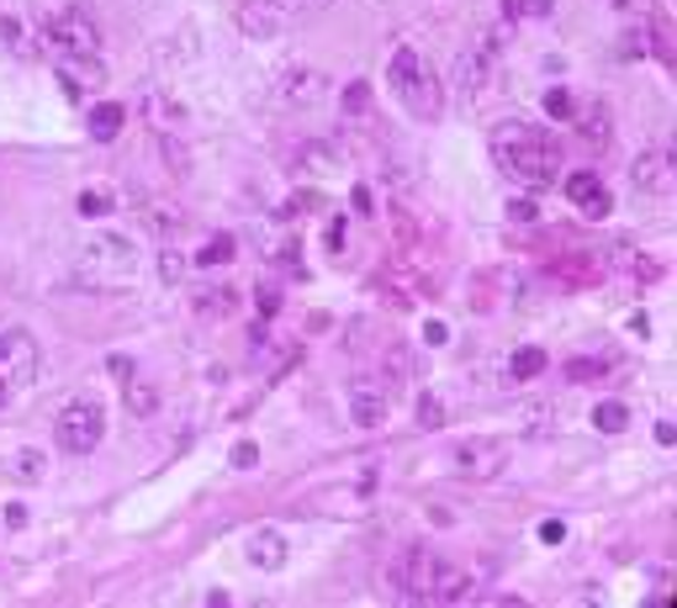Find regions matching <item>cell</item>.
<instances>
[{
  "instance_id": "4316f807",
  "label": "cell",
  "mask_w": 677,
  "mask_h": 608,
  "mask_svg": "<svg viewBox=\"0 0 677 608\" xmlns=\"http://www.w3.org/2000/svg\"><path fill=\"white\" fill-rule=\"evenodd\" d=\"M159 148H165L169 170H175V175H191V148H186V144H175L169 133H159Z\"/></svg>"
},
{
  "instance_id": "ee69618b",
  "label": "cell",
  "mask_w": 677,
  "mask_h": 608,
  "mask_svg": "<svg viewBox=\"0 0 677 608\" xmlns=\"http://www.w3.org/2000/svg\"><path fill=\"white\" fill-rule=\"evenodd\" d=\"M11 397H17V391H11V387H6V381H0V413L11 408Z\"/></svg>"
},
{
  "instance_id": "ab89813d",
  "label": "cell",
  "mask_w": 677,
  "mask_h": 608,
  "mask_svg": "<svg viewBox=\"0 0 677 608\" xmlns=\"http://www.w3.org/2000/svg\"><path fill=\"white\" fill-rule=\"evenodd\" d=\"M424 339H429V344H445V339H450V328H445V323H429V328H424Z\"/></svg>"
},
{
  "instance_id": "5bb4252c",
  "label": "cell",
  "mask_w": 677,
  "mask_h": 608,
  "mask_svg": "<svg viewBox=\"0 0 677 608\" xmlns=\"http://www.w3.org/2000/svg\"><path fill=\"white\" fill-rule=\"evenodd\" d=\"M566 196H572V207H582L587 218H608V207H614V196H608V186H604V180H598L593 170L566 175Z\"/></svg>"
},
{
  "instance_id": "4dcf8cb0",
  "label": "cell",
  "mask_w": 677,
  "mask_h": 608,
  "mask_svg": "<svg viewBox=\"0 0 677 608\" xmlns=\"http://www.w3.org/2000/svg\"><path fill=\"white\" fill-rule=\"evenodd\" d=\"M159 275H165L169 286H175V281L186 275V254H175V249H165V254H159Z\"/></svg>"
},
{
  "instance_id": "ba28073f",
  "label": "cell",
  "mask_w": 677,
  "mask_h": 608,
  "mask_svg": "<svg viewBox=\"0 0 677 608\" xmlns=\"http://www.w3.org/2000/svg\"><path fill=\"white\" fill-rule=\"evenodd\" d=\"M387 408H392V391L387 387H371V381H350L344 391V418L355 423V429H382L387 423Z\"/></svg>"
},
{
  "instance_id": "7bdbcfd3",
  "label": "cell",
  "mask_w": 677,
  "mask_h": 608,
  "mask_svg": "<svg viewBox=\"0 0 677 608\" xmlns=\"http://www.w3.org/2000/svg\"><path fill=\"white\" fill-rule=\"evenodd\" d=\"M604 6H614V11H640V0H604Z\"/></svg>"
},
{
  "instance_id": "8fae6325",
  "label": "cell",
  "mask_w": 677,
  "mask_h": 608,
  "mask_svg": "<svg viewBox=\"0 0 677 608\" xmlns=\"http://www.w3.org/2000/svg\"><path fill=\"white\" fill-rule=\"evenodd\" d=\"M59 80H64V91L74 101H85V96H96V91H106V64H101V53L59 59Z\"/></svg>"
},
{
  "instance_id": "cb8c5ba5",
  "label": "cell",
  "mask_w": 677,
  "mask_h": 608,
  "mask_svg": "<svg viewBox=\"0 0 677 608\" xmlns=\"http://www.w3.org/2000/svg\"><path fill=\"white\" fill-rule=\"evenodd\" d=\"M418 70H424L418 49H408V43H403V49L392 53V64H387V85H392V91H403V85H408V80H413Z\"/></svg>"
},
{
  "instance_id": "9a60e30c",
  "label": "cell",
  "mask_w": 677,
  "mask_h": 608,
  "mask_svg": "<svg viewBox=\"0 0 677 608\" xmlns=\"http://www.w3.org/2000/svg\"><path fill=\"white\" fill-rule=\"evenodd\" d=\"M138 112H144V122L154 133H175V127H180V101L169 96V91H159V85H144V91H138Z\"/></svg>"
},
{
  "instance_id": "74e56055",
  "label": "cell",
  "mask_w": 677,
  "mask_h": 608,
  "mask_svg": "<svg viewBox=\"0 0 677 608\" xmlns=\"http://www.w3.org/2000/svg\"><path fill=\"white\" fill-rule=\"evenodd\" d=\"M0 38H6L11 49H22V22H17V17H6V22H0Z\"/></svg>"
},
{
  "instance_id": "2e32d148",
  "label": "cell",
  "mask_w": 677,
  "mask_h": 608,
  "mask_svg": "<svg viewBox=\"0 0 677 608\" xmlns=\"http://www.w3.org/2000/svg\"><path fill=\"white\" fill-rule=\"evenodd\" d=\"M291 560V545L281 530H254L249 535V566H260V572H281Z\"/></svg>"
},
{
  "instance_id": "5b68a950",
  "label": "cell",
  "mask_w": 677,
  "mask_h": 608,
  "mask_svg": "<svg viewBox=\"0 0 677 608\" xmlns=\"http://www.w3.org/2000/svg\"><path fill=\"white\" fill-rule=\"evenodd\" d=\"M53 439L64 455H91L101 439H106V413L96 402H70L64 413L53 418Z\"/></svg>"
},
{
  "instance_id": "8d00e7d4",
  "label": "cell",
  "mask_w": 677,
  "mask_h": 608,
  "mask_svg": "<svg viewBox=\"0 0 677 608\" xmlns=\"http://www.w3.org/2000/svg\"><path fill=\"white\" fill-rule=\"evenodd\" d=\"M508 218H519V222H534V201H530V196H519V201H508Z\"/></svg>"
},
{
  "instance_id": "7402d4cb",
  "label": "cell",
  "mask_w": 677,
  "mask_h": 608,
  "mask_svg": "<svg viewBox=\"0 0 677 608\" xmlns=\"http://www.w3.org/2000/svg\"><path fill=\"white\" fill-rule=\"evenodd\" d=\"M74 212H80V218H112V212H117V191H112V186H85L80 201H74Z\"/></svg>"
},
{
  "instance_id": "ac0fdd59",
  "label": "cell",
  "mask_w": 677,
  "mask_h": 608,
  "mask_svg": "<svg viewBox=\"0 0 677 608\" xmlns=\"http://www.w3.org/2000/svg\"><path fill=\"white\" fill-rule=\"evenodd\" d=\"M513 429H519V439H551L556 434V408L551 402H524L513 413Z\"/></svg>"
},
{
  "instance_id": "9c48e42d",
  "label": "cell",
  "mask_w": 677,
  "mask_h": 608,
  "mask_svg": "<svg viewBox=\"0 0 677 608\" xmlns=\"http://www.w3.org/2000/svg\"><path fill=\"white\" fill-rule=\"evenodd\" d=\"M503 444L498 439H460L456 444V471L460 476H471V482H492V476H503Z\"/></svg>"
},
{
  "instance_id": "f35d334b",
  "label": "cell",
  "mask_w": 677,
  "mask_h": 608,
  "mask_svg": "<svg viewBox=\"0 0 677 608\" xmlns=\"http://www.w3.org/2000/svg\"><path fill=\"white\" fill-rule=\"evenodd\" d=\"M291 17H302V11H323V6H334V0H281Z\"/></svg>"
},
{
  "instance_id": "7c38bea8",
  "label": "cell",
  "mask_w": 677,
  "mask_h": 608,
  "mask_svg": "<svg viewBox=\"0 0 677 608\" xmlns=\"http://www.w3.org/2000/svg\"><path fill=\"white\" fill-rule=\"evenodd\" d=\"M397 101H403L418 122H435L439 112H445V91H439V80H435V70H429V64H424V70H418L408 85L397 91Z\"/></svg>"
},
{
  "instance_id": "b9f144b4",
  "label": "cell",
  "mask_w": 677,
  "mask_h": 608,
  "mask_svg": "<svg viewBox=\"0 0 677 608\" xmlns=\"http://www.w3.org/2000/svg\"><path fill=\"white\" fill-rule=\"evenodd\" d=\"M6 524H11V530H22V524H27V509H17V503H11V509H6Z\"/></svg>"
},
{
  "instance_id": "ffe728a7",
  "label": "cell",
  "mask_w": 677,
  "mask_h": 608,
  "mask_svg": "<svg viewBox=\"0 0 677 608\" xmlns=\"http://www.w3.org/2000/svg\"><path fill=\"white\" fill-rule=\"evenodd\" d=\"M122 122H127V106H117V101H101V106H91L85 127H91V138H96V144H112V138L122 133Z\"/></svg>"
},
{
  "instance_id": "836d02e7",
  "label": "cell",
  "mask_w": 677,
  "mask_h": 608,
  "mask_svg": "<svg viewBox=\"0 0 677 608\" xmlns=\"http://www.w3.org/2000/svg\"><path fill=\"white\" fill-rule=\"evenodd\" d=\"M608 112H604V106H598V112H587V117H582V133H587V138H598V144H604V138H608Z\"/></svg>"
},
{
  "instance_id": "d6986e66",
  "label": "cell",
  "mask_w": 677,
  "mask_h": 608,
  "mask_svg": "<svg viewBox=\"0 0 677 608\" xmlns=\"http://www.w3.org/2000/svg\"><path fill=\"white\" fill-rule=\"evenodd\" d=\"M122 408L133 418H154L159 413V387L148 381V376H127V387H122Z\"/></svg>"
},
{
  "instance_id": "603a6c76",
  "label": "cell",
  "mask_w": 677,
  "mask_h": 608,
  "mask_svg": "<svg viewBox=\"0 0 677 608\" xmlns=\"http://www.w3.org/2000/svg\"><path fill=\"white\" fill-rule=\"evenodd\" d=\"M545 349H534V344H524V349H513V355H508V376H513V381H534V376H545Z\"/></svg>"
},
{
  "instance_id": "e575fe53",
  "label": "cell",
  "mask_w": 677,
  "mask_h": 608,
  "mask_svg": "<svg viewBox=\"0 0 677 608\" xmlns=\"http://www.w3.org/2000/svg\"><path fill=\"white\" fill-rule=\"evenodd\" d=\"M593 376H604V365H593V360H572V365H566V381H593Z\"/></svg>"
},
{
  "instance_id": "52a82bcc",
  "label": "cell",
  "mask_w": 677,
  "mask_h": 608,
  "mask_svg": "<svg viewBox=\"0 0 677 608\" xmlns=\"http://www.w3.org/2000/svg\"><path fill=\"white\" fill-rule=\"evenodd\" d=\"M0 381L11 391H22L38 381V344L22 328H0Z\"/></svg>"
},
{
  "instance_id": "3957f363",
  "label": "cell",
  "mask_w": 677,
  "mask_h": 608,
  "mask_svg": "<svg viewBox=\"0 0 677 608\" xmlns=\"http://www.w3.org/2000/svg\"><path fill=\"white\" fill-rule=\"evenodd\" d=\"M38 38H43V49H53L59 59L101 53V27L91 22L80 6H53V11H43V22H38Z\"/></svg>"
},
{
  "instance_id": "7a4b0ae2",
  "label": "cell",
  "mask_w": 677,
  "mask_h": 608,
  "mask_svg": "<svg viewBox=\"0 0 677 608\" xmlns=\"http://www.w3.org/2000/svg\"><path fill=\"white\" fill-rule=\"evenodd\" d=\"M70 275L80 286H91V292H117V286H127L138 275V249L122 233H91L74 249Z\"/></svg>"
},
{
  "instance_id": "83f0119b",
  "label": "cell",
  "mask_w": 677,
  "mask_h": 608,
  "mask_svg": "<svg viewBox=\"0 0 677 608\" xmlns=\"http://www.w3.org/2000/svg\"><path fill=\"white\" fill-rule=\"evenodd\" d=\"M418 429H445V402L439 397H418Z\"/></svg>"
},
{
  "instance_id": "f546056e",
  "label": "cell",
  "mask_w": 677,
  "mask_h": 608,
  "mask_svg": "<svg viewBox=\"0 0 677 608\" xmlns=\"http://www.w3.org/2000/svg\"><path fill=\"white\" fill-rule=\"evenodd\" d=\"M365 106H371V85L355 80V85L344 91V112H350V117H365Z\"/></svg>"
},
{
  "instance_id": "d4e9b609",
  "label": "cell",
  "mask_w": 677,
  "mask_h": 608,
  "mask_svg": "<svg viewBox=\"0 0 677 608\" xmlns=\"http://www.w3.org/2000/svg\"><path fill=\"white\" fill-rule=\"evenodd\" d=\"M593 429H598V434H625L629 408L625 402H598V408H593Z\"/></svg>"
},
{
  "instance_id": "30bf717a",
  "label": "cell",
  "mask_w": 677,
  "mask_h": 608,
  "mask_svg": "<svg viewBox=\"0 0 677 608\" xmlns=\"http://www.w3.org/2000/svg\"><path fill=\"white\" fill-rule=\"evenodd\" d=\"M291 22H296V17H291L281 0H243V6H239V32H243V38H254V43L281 38Z\"/></svg>"
},
{
  "instance_id": "44dd1931",
  "label": "cell",
  "mask_w": 677,
  "mask_h": 608,
  "mask_svg": "<svg viewBox=\"0 0 677 608\" xmlns=\"http://www.w3.org/2000/svg\"><path fill=\"white\" fill-rule=\"evenodd\" d=\"M233 307H239V292H233V286H201V292H196V313L201 317H233Z\"/></svg>"
},
{
  "instance_id": "60d3db41",
  "label": "cell",
  "mask_w": 677,
  "mask_h": 608,
  "mask_svg": "<svg viewBox=\"0 0 677 608\" xmlns=\"http://www.w3.org/2000/svg\"><path fill=\"white\" fill-rule=\"evenodd\" d=\"M519 11H530V17H545V11H551V0H519Z\"/></svg>"
},
{
  "instance_id": "8992f818",
  "label": "cell",
  "mask_w": 677,
  "mask_h": 608,
  "mask_svg": "<svg viewBox=\"0 0 677 608\" xmlns=\"http://www.w3.org/2000/svg\"><path fill=\"white\" fill-rule=\"evenodd\" d=\"M629 186L635 196H646V201H673V186H677V165H673V148H652V154H640L635 165H629Z\"/></svg>"
},
{
  "instance_id": "6da1fadb",
  "label": "cell",
  "mask_w": 677,
  "mask_h": 608,
  "mask_svg": "<svg viewBox=\"0 0 677 608\" xmlns=\"http://www.w3.org/2000/svg\"><path fill=\"white\" fill-rule=\"evenodd\" d=\"M492 159H498V170H503L508 180H519V186H530V191L556 186V175H561V159H556V148H551V138L519 117L503 122V127L492 133Z\"/></svg>"
},
{
  "instance_id": "1f68e13d",
  "label": "cell",
  "mask_w": 677,
  "mask_h": 608,
  "mask_svg": "<svg viewBox=\"0 0 677 608\" xmlns=\"http://www.w3.org/2000/svg\"><path fill=\"white\" fill-rule=\"evenodd\" d=\"M233 465H239V471H254V465H260V444L239 439V444H233Z\"/></svg>"
},
{
  "instance_id": "d590c367",
  "label": "cell",
  "mask_w": 677,
  "mask_h": 608,
  "mask_svg": "<svg viewBox=\"0 0 677 608\" xmlns=\"http://www.w3.org/2000/svg\"><path fill=\"white\" fill-rule=\"evenodd\" d=\"M540 539H545V545H561V539H566V524H561V518H545V524H540Z\"/></svg>"
},
{
  "instance_id": "d6a6232c",
  "label": "cell",
  "mask_w": 677,
  "mask_h": 608,
  "mask_svg": "<svg viewBox=\"0 0 677 608\" xmlns=\"http://www.w3.org/2000/svg\"><path fill=\"white\" fill-rule=\"evenodd\" d=\"M545 117L566 122V117H572V96H566V91H551V96H545Z\"/></svg>"
},
{
  "instance_id": "4fadbf2b",
  "label": "cell",
  "mask_w": 677,
  "mask_h": 608,
  "mask_svg": "<svg viewBox=\"0 0 677 608\" xmlns=\"http://www.w3.org/2000/svg\"><path fill=\"white\" fill-rule=\"evenodd\" d=\"M477 598V577L466 566H435V583H429V604H471Z\"/></svg>"
},
{
  "instance_id": "e0dca14e",
  "label": "cell",
  "mask_w": 677,
  "mask_h": 608,
  "mask_svg": "<svg viewBox=\"0 0 677 608\" xmlns=\"http://www.w3.org/2000/svg\"><path fill=\"white\" fill-rule=\"evenodd\" d=\"M275 91H281V101H287V106H313V101L323 96V74L291 64V70L281 74V85H275Z\"/></svg>"
},
{
  "instance_id": "277c9868",
  "label": "cell",
  "mask_w": 677,
  "mask_h": 608,
  "mask_svg": "<svg viewBox=\"0 0 677 608\" xmlns=\"http://www.w3.org/2000/svg\"><path fill=\"white\" fill-rule=\"evenodd\" d=\"M439 560L424 551V545H403L397 556L387 560V593L397 604H429V583H435Z\"/></svg>"
},
{
  "instance_id": "f1b7e54d",
  "label": "cell",
  "mask_w": 677,
  "mask_h": 608,
  "mask_svg": "<svg viewBox=\"0 0 677 608\" xmlns=\"http://www.w3.org/2000/svg\"><path fill=\"white\" fill-rule=\"evenodd\" d=\"M22 482H43V455L38 450H17V465H11Z\"/></svg>"
},
{
  "instance_id": "484cf974",
  "label": "cell",
  "mask_w": 677,
  "mask_h": 608,
  "mask_svg": "<svg viewBox=\"0 0 677 608\" xmlns=\"http://www.w3.org/2000/svg\"><path fill=\"white\" fill-rule=\"evenodd\" d=\"M239 249H233V239L228 233H218V239H207L201 249H196V265H228Z\"/></svg>"
}]
</instances>
